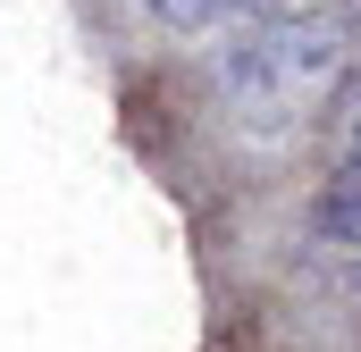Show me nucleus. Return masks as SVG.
Returning <instances> with one entry per match:
<instances>
[{
  "label": "nucleus",
  "mask_w": 361,
  "mask_h": 352,
  "mask_svg": "<svg viewBox=\"0 0 361 352\" xmlns=\"http://www.w3.org/2000/svg\"><path fill=\"white\" fill-rule=\"evenodd\" d=\"M219 8H244V17H269L277 0H219Z\"/></svg>",
  "instance_id": "nucleus-5"
},
{
  "label": "nucleus",
  "mask_w": 361,
  "mask_h": 352,
  "mask_svg": "<svg viewBox=\"0 0 361 352\" xmlns=\"http://www.w3.org/2000/svg\"><path fill=\"white\" fill-rule=\"evenodd\" d=\"M345 59H353L345 25H336L328 8H302V17H261L244 42H227V51H219V84H227V101H235L244 118L269 126L294 101L328 92L345 76Z\"/></svg>",
  "instance_id": "nucleus-1"
},
{
  "label": "nucleus",
  "mask_w": 361,
  "mask_h": 352,
  "mask_svg": "<svg viewBox=\"0 0 361 352\" xmlns=\"http://www.w3.org/2000/svg\"><path fill=\"white\" fill-rule=\"evenodd\" d=\"M135 8H143L152 25H169V34H202V25H219V17H227L219 0H135Z\"/></svg>",
  "instance_id": "nucleus-3"
},
{
  "label": "nucleus",
  "mask_w": 361,
  "mask_h": 352,
  "mask_svg": "<svg viewBox=\"0 0 361 352\" xmlns=\"http://www.w3.org/2000/svg\"><path fill=\"white\" fill-rule=\"evenodd\" d=\"M328 143H336V176H361V76H336Z\"/></svg>",
  "instance_id": "nucleus-2"
},
{
  "label": "nucleus",
  "mask_w": 361,
  "mask_h": 352,
  "mask_svg": "<svg viewBox=\"0 0 361 352\" xmlns=\"http://www.w3.org/2000/svg\"><path fill=\"white\" fill-rule=\"evenodd\" d=\"M353 302H361V260H353Z\"/></svg>",
  "instance_id": "nucleus-6"
},
{
  "label": "nucleus",
  "mask_w": 361,
  "mask_h": 352,
  "mask_svg": "<svg viewBox=\"0 0 361 352\" xmlns=\"http://www.w3.org/2000/svg\"><path fill=\"white\" fill-rule=\"evenodd\" d=\"M328 17H336V25H345V42H353V51H361V0H336V8H328Z\"/></svg>",
  "instance_id": "nucleus-4"
}]
</instances>
